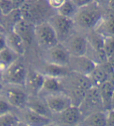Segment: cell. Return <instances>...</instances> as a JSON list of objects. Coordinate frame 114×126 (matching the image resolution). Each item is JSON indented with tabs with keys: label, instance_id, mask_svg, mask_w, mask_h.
Masks as SVG:
<instances>
[{
	"label": "cell",
	"instance_id": "6da1fadb",
	"mask_svg": "<svg viewBox=\"0 0 114 126\" xmlns=\"http://www.w3.org/2000/svg\"><path fill=\"white\" fill-rule=\"evenodd\" d=\"M102 16L103 13L99 4L95 1H92L87 6L78 9L73 18V22L75 27L90 32L96 28Z\"/></svg>",
	"mask_w": 114,
	"mask_h": 126
},
{
	"label": "cell",
	"instance_id": "7a4b0ae2",
	"mask_svg": "<svg viewBox=\"0 0 114 126\" xmlns=\"http://www.w3.org/2000/svg\"><path fill=\"white\" fill-rule=\"evenodd\" d=\"M52 9L46 2L23 1L19 8L21 19L33 25L47 21L50 17L48 11Z\"/></svg>",
	"mask_w": 114,
	"mask_h": 126
},
{
	"label": "cell",
	"instance_id": "3957f363",
	"mask_svg": "<svg viewBox=\"0 0 114 126\" xmlns=\"http://www.w3.org/2000/svg\"><path fill=\"white\" fill-rule=\"evenodd\" d=\"M27 73L28 69L26 65L18 59L1 74V77L6 86H14L25 88Z\"/></svg>",
	"mask_w": 114,
	"mask_h": 126
},
{
	"label": "cell",
	"instance_id": "277c9868",
	"mask_svg": "<svg viewBox=\"0 0 114 126\" xmlns=\"http://www.w3.org/2000/svg\"><path fill=\"white\" fill-rule=\"evenodd\" d=\"M47 22L55 31L58 41L63 44L72 33L76 31L73 20L55 13L48 19Z\"/></svg>",
	"mask_w": 114,
	"mask_h": 126
},
{
	"label": "cell",
	"instance_id": "5b68a950",
	"mask_svg": "<svg viewBox=\"0 0 114 126\" xmlns=\"http://www.w3.org/2000/svg\"><path fill=\"white\" fill-rule=\"evenodd\" d=\"M34 41L43 51L50 49L59 43L55 31L47 21L34 25Z\"/></svg>",
	"mask_w": 114,
	"mask_h": 126
},
{
	"label": "cell",
	"instance_id": "8992f818",
	"mask_svg": "<svg viewBox=\"0 0 114 126\" xmlns=\"http://www.w3.org/2000/svg\"><path fill=\"white\" fill-rule=\"evenodd\" d=\"M2 96L12 108L21 110L27 107L29 96L24 87L6 86H4Z\"/></svg>",
	"mask_w": 114,
	"mask_h": 126
},
{
	"label": "cell",
	"instance_id": "52a82bcc",
	"mask_svg": "<svg viewBox=\"0 0 114 126\" xmlns=\"http://www.w3.org/2000/svg\"><path fill=\"white\" fill-rule=\"evenodd\" d=\"M78 108L80 109L84 118L91 114L97 112V111L105 110L103 108L98 87L93 86L87 92V94L83 102Z\"/></svg>",
	"mask_w": 114,
	"mask_h": 126
},
{
	"label": "cell",
	"instance_id": "ba28073f",
	"mask_svg": "<svg viewBox=\"0 0 114 126\" xmlns=\"http://www.w3.org/2000/svg\"><path fill=\"white\" fill-rule=\"evenodd\" d=\"M70 59V55L69 52L63 44L60 43L50 49L44 51L43 53V59L45 62L60 67L68 68Z\"/></svg>",
	"mask_w": 114,
	"mask_h": 126
},
{
	"label": "cell",
	"instance_id": "9c48e42d",
	"mask_svg": "<svg viewBox=\"0 0 114 126\" xmlns=\"http://www.w3.org/2000/svg\"><path fill=\"white\" fill-rule=\"evenodd\" d=\"M63 45L70 56H84L87 54V38L85 35L80 32L75 31L63 43Z\"/></svg>",
	"mask_w": 114,
	"mask_h": 126
},
{
	"label": "cell",
	"instance_id": "30bf717a",
	"mask_svg": "<svg viewBox=\"0 0 114 126\" xmlns=\"http://www.w3.org/2000/svg\"><path fill=\"white\" fill-rule=\"evenodd\" d=\"M43 98L49 110L53 115L60 114L70 107L73 106L70 97L64 92L44 95Z\"/></svg>",
	"mask_w": 114,
	"mask_h": 126
},
{
	"label": "cell",
	"instance_id": "8fae6325",
	"mask_svg": "<svg viewBox=\"0 0 114 126\" xmlns=\"http://www.w3.org/2000/svg\"><path fill=\"white\" fill-rule=\"evenodd\" d=\"M97 64L87 55L70 56L68 68L71 72L88 76Z\"/></svg>",
	"mask_w": 114,
	"mask_h": 126
},
{
	"label": "cell",
	"instance_id": "7c38bea8",
	"mask_svg": "<svg viewBox=\"0 0 114 126\" xmlns=\"http://www.w3.org/2000/svg\"><path fill=\"white\" fill-rule=\"evenodd\" d=\"M18 117L21 122L28 126H48L53 123V120L34 112L27 107L18 110Z\"/></svg>",
	"mask_w": 114,
	"mask_h": 126
},
{
	"label": "cell",
	"instance_id": "4fadbf2b",
	"mask_svg": "<svg viewBox=\"0 0 114 126\" xmlns=\"http://www.w3.org/2000/svg\"><path fill=\"white\" fill-rule=\"evenodd\" d=\"M59 125L62 126H80L84 119L78 107L71 106L62 113L56 114Z\"/></svg>",
	"mask_w": 114,
	"mask_h": 126
},
{
	"label": "cell",
	"instance_id": "5bb4252c",
	"mask_svg": "<svg viewBox=\"0 0 114 126\" xmlns=\"http://www.w3.org/2000/svg\"><path fill=\"white\" fill-rule=\"evenodd\" d=\"M12 31L23 41L25 45H31L34 41V25L23 20L17 22L12 27Z\"/></svg>",
	"mask_w": 114,
	"mask_h": 126
},
{
	"label": "cell",
	"instance_id": "9a60e30c",
	"mask_svg": "<svg viewBox=\"0 0 114 126\" xmlns=\"http://www.w3.org/2000/svg\"><path fill=\"white\" fill-rule=\"evenodd\" d=\"M45 81V75L42 74L41 72L36 69H31L28 70L26 86L33 96H37L40 94L42 90L43 84Z\"/></svg>",
	"mask_w": 114,
	"mask_h": 126
},
{
	"label": "cell",
	"instance_id": "2e32d148",
	"mask_svg": "<svg viewBox=\"0 0 114 126\" xmlns=\"http://www.w3.org/2000/svg\"><path fill=\"white\" fill-rule=\"evenodd\" d=\"M94 31L105 38L114 37V12L108 9Z\"/></svg>",
	"mask_w": 114,
	"mask_h": 126
},
{
	"label": "cell",
	"instance_id": "e0dca14e",
	"mask_svg": "<svg viewBox=\"0 0 114 126\" xmlns=\"http://www.w3.org/2000/svg\"><path fill=\"white\" fill-rule=\"evenodd\" d=\"M27 107L34 112L47 118H50L52 119V114L49 110L48 106L45 101L43 97H38L37 96H33L30 97L27 101Z\"/></svg>",
	"mask_w": 114,
	"mask_h": 126
},
{
	"label": "cell",
	"instance_id": "ac0fdd59",
	"mask_svg": "<svg viewBox=\"0 0 114 126\" xmlns=\"http://www.w3.org/2000/svg\"><path fill=\"white\" fill-rule=\"evenodd\" d=\"M6 33L7 47L13 51L19 57L23 55L26 50V45L23 41L12 30Z\"/></svg>",
	"mask_w": 114,
	"mask_h": 126
},
{
	"label": "cell",
	"instance_id": "d6986e66",
	"mask_svg": "<svg viewBox=\"0 0 114 126\" xmlns=\"http://www.w3.org/2000/svg\"><path fill=\"white\" fill-rule=\"evenodd\" d=\"M60 92H63L62 79L53 76H45L44 84L40 94L43 93L44 95H46L60 93Z\"/></svg>",
	"mask_w": 114,
	"mask_h": 126
},
{
	"label": "cell",
	"instance_id": "ffe728a7",
	"mask_svg": "<svg viewBox=\"0 0 114 126\" xmlns=\"http://www.w3.org/2000/svg\"><path fill=\"white\" fill-rule=\"evenodd\" d=\"M106 111H97L83 119L80 126H106Z\"/></svg>",
	"mask_w": 114,
	"mask_h": 126
},
{
	"label": "cell",
	"instance_id": "44dd1931",
	"mask_svg": "<svg viewBox=\"0 0 114 126\" xmlns=\"http://www.w3.org/2000/svg\"><path fill=\"white\" fill-rule=\"evenodd\" d=\"M98 91H99L104 110L106 111L112 110V99L114 93V90L113 89V87L108 82H106L100 86H98Z\"/></svg>",
	"mask_w": 114,
	"mask_h": 126
},
{
	"label": "cell",
	"instance_id": "7402d4cb",
	"mask_svg": "<svg viewBox=\"0 0 114 126\" xmlns=\"http://www.w3.org/2000/svg\"><path fill=\"white\" fill-rule=\"evenodd\" d=\"M45 63H46V65H44L43 67H42L38 70L45 76H53V77H57V78L63 79V77L67 76L70 72L69 68L57 66L55 65L48 64V63L46 62Z\"/></svg>",
	"mask_w": 114,
	"mask_h": 126
},
{
	"label": "cell",
	"instance_id": "603a6c76",
	"mask_svg": "<svg viewBox=\"0 0 114 126\" xmlns=\"http://www.w3.org/2000/svg\"><path fill=\"white\" fill-rule=\"evenodd\" d=\"M18 58L19 56L8 47L0 52V74H2L8 68L18 60Z\"/></svg>",
	"mask_w": 114,
	"mask_h": 126
},
{
	"label": "cell",
	"instance_id": "cb8c5ba5",
	"mask_svg": "<svg viewBox=\"0 0 114 126\" xmlns=\"http://www.w3.org/2000/svg\"><path fill=\"white\" fill-rule=\"evenodd\" d=\"M110 74L104 69L102 65H97L96 67L88 76L93 86L98 87L108 80Z\"/></svg>",
	"mask_w": 114,
	"mask_h": 126
},
{
	"label": "cell",
	"instance_id": "d4e9b609",
	"mask_svg": "<svg viewBox=\"0 0 114 126\" xmlns=\"http://www.w3.org/2000/svg\"><path fill=\"white\" fill-rule=\"evenodd\" d=\"M77 10L78 9L73 3V0H65L62 6L56 11V13L73 20Z\"/></svg>",
	"mask_w": 114,
	"mask_h": 126
},
{
	"label": "cell",
	"instance_id": "484cf974",
	"mask_svg": "<svg viewBox=\"0 0 114 126\" xmlns=\"http://www.w3.org/2000/svg\"><path fill=\"white\" fill-rule=\"evenodd\" d=\"M23 1H12V0H0V13L2 16H7L16 9H18Z\"/></svg>",
	"mask_w": 114,
	"mask_h": 126
},
{
	"label": "cell",
	"instance_id": "4316f807",
	"mask_svg": "<svg viewBox=\"0 0 114 126\" xmlns=\"http://www.w3.org/2000/svg\"><path fill=\"white\" fill-rule=\"evenodd\" d=\"M21 122L17 114L9 112L2 115H0V126H17Z\"/></svg>",
	"mask_w": 114,
	"mask_h": 126
},
{
	"label": "cell",
	"instance_id": "83f0119b",
	"mask_svg": "<svg viewBox=\"0 0 114 126\" xmlns=\"http://www.w3.org/2000/svg\"><path fill=\"white\" fill-rule=\"evenodd\" d=\"M103 50L105 51L108 59L114 55V37H106L104 39Z\"/></svg>",
	"mask_w": 114,
	"mask_h": 126
},
{
	"label": "cell",
	"instance_id": "f1b7e54d",
	"mask_svg": "<svg viewBox=\"0 0 114 126\" xmlns=\"http://www.w3.org/2000/svg\"><path fill=\"white\" fill-rule=\"evenodd\" d=\"M11 108H12V107L9 104V103L2 97V96H1V97H0V115L11 112L12 111Z\"/></svg>",
	"mask_w": 114,
	"mask_h": 126
},
{
	"label": "cell",
	"instance_id": "f546056e",
	"mask_svg": "<svg viewBox=\"0 0 114 126\" xmlns=\"http://www.w3.org/2000/svg\"><path fill=\"white\" fill-rule=\"evenodd\" d=\"M64 1L65 0H48V1H47V3L49 7L53 10H55V12L56 13L58 9L62 6Z\"/></svg>",
	"mask_w": 114,
	"mask_h": 126
},
{
	"label": "cell",
	"instance_id": "4dcf8cb0",
	"mask_svg": "<svg viewBox=\"0 0 114 126\" xmlns=\"http://www.w3.org/2000/svg\"><path fill=\"white\" fill-rule=\"evenodd\" d=\"M7 47L6 44V33L0 31V52Z\"/></svg>",
	"mask_w": 114,
	"mask_h": 126
},
{
	"label": "cell",
	"instance_id": "1f68e13d",
	"mask_svg": "<svg viewBox=\"0 0 114 126\" xmlns=\"http://www.w3.org/2000/svg\"><path fill=\"white\" fill-rule=\"evenodd\" d=\"M106 114H107L106 126H114V110L112 109L110 110L106 111Z\"/></svg>",
	"mask_w": 114,
	"mask_h": 126
},
{
	"label": "cell",
	"instance_id": "d6a6232c",
	"mask_svg": "<svg viewBox=\"0 0 114 126\" xmlns=\"http://www.w3.org/2000/svg\"><path fill=\"white\" fill-rule=\"evenodd\" d=\"M73 2L77 7V9H80L81 7L87 6V5L91 3L92 1H90V0H73Z\"/></svg>",
	"mask_w": 114,
	"mask_h": 126
},
{
	"label": "cell",
	"instance_id": "836d02e7",
	"mask_svg": "<svg viewBox=\"0 0 114 126\" xmlns=\"http://www.w3.org/2000/svg\"><path fill=\"white\" fill-rule=\"evenodd\" d=\"M107 82L110 84V86L113 87V89L114 90V72H113V73H111L110 76H109Z\"/></svg>",
	"mask_w": 114,
	"mask_h": 126
},
{
	"label": "cell",
	"instance_id": "e575fe53",
	"mask_svg": "<svg viewBox=\"0 0 114 126\" xmlns=\"http://www.w3.org/2000/svg\"><path fill=\"white\" fill-rule=\"evenodd\" d=\"M107 7H108L109 10L114 12V0H110V1L108 2Z\"/></svg>",
	"mask_w": 114,
	"mask_h": 126
},
{
	"label": "cell",
	"instance_id": "d590c367",
	"mask_svg": "<svg viewBox=\"0 0 114 126\" xmlns=\"http://www.w3.org/2000/svg\"><path fill=\"white\" fill-rule=\"evenodd\" d=\"M108 62L110 63V65L112 66L113 69L114 70V55H113L112 56H110L108 59Z\"/></svg>",
	"mask_w": 114,
	"mask_h": 126
},
{
	"label": "cell",
	"instance_id": "8d00e7d4",
	"mask_svg": "<svg viewBox=\"0 0 114 126\" xmlns=\"http://www.w3.org/2000/svg\"><path fill=\"white\" fill-rule=\"evenodd\" d=\"M3 89H4V86L2 85V83H0V97L2 96V92H3Z\"/></svg>",
	"mask_w": 114,
	"mask_h": 126
},
{
	"label": "cell",
	"instance_id": "74e56055",
	"mask_svg": "<svg viewBox=\"0 0 114 126\" xmlns=\"http://www.w3.org/2000/svg\"><path fill=\"white\" fill-rule=\"evenodd\" d=\"M17 126H28V125H27L26 124H24L23 122H20L18 124H17Z\"/></svg>",
	"mask_w": 114,
	"mask_h": 126
},
{
	"label": "cell",
	"instance_id": "f35d334b",
	"mask_svg": "<svg viewBox=\"0 0 114 126\" xmlns=\"http://www.w3.org/2000/svg\"><path fill=\"white\" fill-rule=\"evenodd\" d=\"M112 109L114 110V93L113 95V99H112Z\"/></svg>",
	"mask_w": 114,
	"mask_h": 126
},
{
	"label": "cell",
	"instance_id": "ab89813d",
	"mask_svg": "<svg viewBox=\"0 0 114 126\" xmlns=\"http://www.w3.org/2000/svg\"><path fill=\"white\" fill-rule=\"evenodd\" d=\"M48 126H62V125H59V124H56V123H55V122H53V123L50 124V125H48Z\"/></svg>",
	"mask_w": 114,
	"mask_h": 126
}]
</instances>
